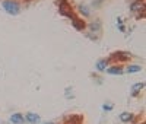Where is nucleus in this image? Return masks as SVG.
Here are the masks:
<instances>
[{
  "instance_id": "1",
  "label": "nucleus",
  "mask_w": 146,
  "mask_h": 124,
  "mask_svg": "<svg viewBox=\"0 0 146 124\" xmlns=\"http://www.w3.org/2000/svg\"><path fill=\"white\" fill-rule=\"evenodd\" d=\"M0 5H2V7L6 13L12 15V16H18L22 10V5L19 0H2Z\"/></svg>"
},
{
  "instance_id": "2",
  "label": "nucleus",
  "mask_w": 146,
  "mask_h": 124,
  "mask_svg": "<svg viewBox=\"0 0 146 124\" xmlns=\"http://www.w3.org/2000/svg\"><path fill=\"white\" fill-rule=\"evenodd\" d=\"M86 28L89 29V32H88V34H91V35H100V34H101V31H102V23H101V19H100V18H95L94 21L88 22V23H86Z\"/></svg>"
},
{
  "instance_id": "3",
  "label": "nucleus",
  "mask_w": 146,
  "mask_h": 124,
  "mask_svg": "<svg viewBox=\"0 0 146 124\" xmlns=\"http://www.w3.org/2000/svg\"><path fill=\"white\" fill-rule=\"evenodd\" d=\"M76 13H78V16H80V18H91V15H92L91 6L86 5V3H79V5L76 6Z\"/></svg>"
},
{
  "instance_id": "4",
  "label": "nucleus",
  "mask_w": 146,
  "mask_h": 124,
  "mask_svg": "<svg viewBox=\"0 0 146 124\" xmlns=\"http://www.w3.org/2000/svg\"><path fill=\"white\" fill-rule=\"evenodd\" d=\"M105 73L110 74V76H121L124 73V66L121 64H110L105 69Z\"/></svg>"
},
{
  "instance_id": "5",
  "label": "nucleus",
  "mask_w": 146,
  "mask_h": 124,
  "mask_svg": "<svg viewBox=\"0 0 146 124\" xmlns=\"http://www.w3.org/2000/svg\"><path fill=\"white\" fill-rule=\"evenodd\" d=\"M69 19L72 21V27L75 28L76 31H85V29H86V22L82 21V18H80V16H75V15H72Z\"/></svg>"
},
{
  "instance_id": "6",
  "label": "nucleus",
  "mask_w": 146,
  "mask_h": 124,
  "mask_svg": "<svg viewBox=\"0 0 146 124\" xmlns=\"http://www.w3.org/2000/svg\"><path fill=\"white\" fill-rule=\"evenodd\" d=\"M58 13L62 15V16H66V18H70V16L73 15L72 7L67 5L66 0H62V2L58 3Z\"/></svg>"
},
{
  "instance_id": "7",
  "label": "nucleus",
  "mask_w": 146,
  "mask_h": 124,
  "mask_svg": "<svg viewBox=\"0 0 146 124\" xmlns=\"http://www.w3.org/2000/svg\"><path fill=\"white\" fill-rule=\"evenodd\" d=\"M111 57H107V58H100L98 61L95 63V69H96V72H100V73H104L105 72V69L110 66V63H111Z\"/></svg>"
},
{
  "instance_id": "8",
  "label": "nucleus",
  "mask_w": 146,
  "mask_h": 124,
  "mask_svg": "<svg viewBox=\"0 0 146 124\" xmlns=\"http://www.w3.org/2000/svg\"><path fill=\"white\" fill-rule=\"evenodd\" d=\"M9 121L12 124H23L25 123V115H23L22 113H13L9 117Z\"/></svg>"
},
{
  "instance_id": "9",
  "label": "nucleus",
  "mask_w": 146,
  "mask_h": 124,
  "mask_svg": "<svg viewBox=\"0 0 146 124\" xmlns=\"http://www.w3.org/2000/svg\"><path fill=\"white\" fill-rule=\"evenodd\" d=\"M41 121V117L35 113H27L25 114V123H29V124H38Z\"/></svg>"
},
{
  "instance_id": "10",
  "label": "nucleus",
  "mask_w": 146,
  "mask_h": 124,
  "mask_svg": "<svg viewBox=\"0 0 146 124\" xmlns=\"http://www.w3.org/2000/svg\"><path fill=\"white\" fill-rule=\"evenodd\" d=\"M145 88V82H137V83H135L131 86V91H130V93H131V96L133 98H136V96H139V93L142 92V89Z\"/></svg>"
},
{
  "instance_id": "11",
  "label": "nucleus",
  "mask_w": 146,
  "mask_h": 124,
  "mask_svg": "<svg viewBox=\"0 0 146 124\" xmlns=\"http://www.w3.org/2000/svg\"><path fill=\"white\" fill-rule=\"evenodd\" d=\"M142 70V66L140 64H127L124 67V73H129V74H133V73H139Z\"/></svg>"
},
{
  "instance_id": "12",
  "label": "nucleus",
  "mask_w": 146,
  "mask_h": 124,
  "mask_svg": "<svg viewBox=\"0 0 146 124\" xmlns=\"http://www.w3.org/2000/svg\"><path fill=\"white\" fill-rule=\"evenodd\" d=\"M118 120L121 123H130L133 120V113H129V111H124V113H121L118 115Z\"/></svg>"
},
{
  "instance_id": "13",
  "label": "nucleus",
  "mask_w": 146,
  "mask_h": 124,
  "mask_svg": "<svg viewBox=\"0 0 146 124\" xmlns=\"http://www.w3.org/2000/svg\"><path fill=\"white\" fill-rule=\"evenodd\" d=\"M117 29L120 32H126V27H124V23H123V18H121V16L117 18Z\"/></svg>"
},
{
  "instance_id": "14",
  "label": "nucleus",
  "mask_w": 146,
  "mask_h": 124,
  "mask_svg": "<svg viewBox=\"0 0 146 124\" xmlns=\"http://www.w3.org/2000/svg\"><path fill=\"white\" fill-rule=\"evenodd\" d=\"M113 108H114L113 104H104V105H102V109H104V111H113Z\"/></svg>"
},
{
  "instance_id": "15",
  "label": "nucleus",
  "mask_w": 146,
  "mask_h": 124,
  "mask_svg": "<svg viewBox=\"0 0 146 124\" xmlns=\"http://www.w3.org/2000/svg\"><path fill=\"white\" fill-rule=\"evenodd\" d=\"M41 124H56L54 121H47V123H41Z\"/></svg>"
}]
</instances>
